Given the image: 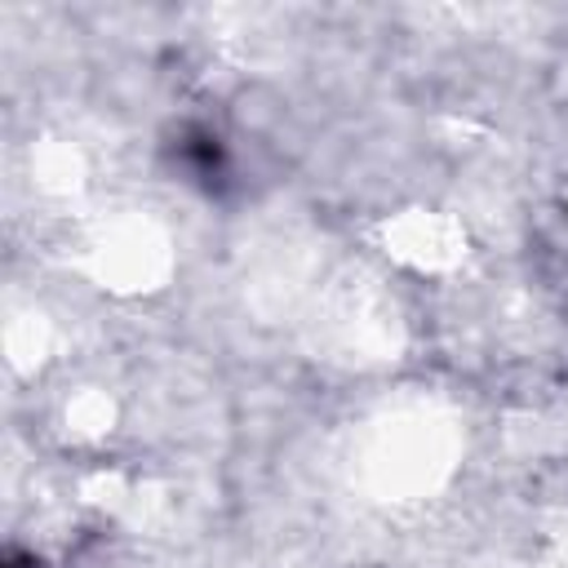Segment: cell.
I'll return each instance as SVG.
<instances>
[{
	"label": "cell",
	"instance_id": "cell-2",
	"mask_svg": "<svg viewBox=\"0 0 568 568\" xmlns=\"http://www.w3.org/2000/svg\"><path fill=\"white\" fill-rule=\"evenodd\" d=\"M4 568H40V564H36L31 555H9V564H4Z\"/></svg>",
	"mask_w": 568,
	"mask_h": 568
},
{
	"label": "cell",
	"instance_id": "cell-1",
	"mask_svg": "<svg viewBox=\"0 0 568 568\" xmlns=\"http://www.w3.org/2000/svg\"><path fill=\"white\" fill-rule=\"evenodd\" d=\"M182 155L191 160V169H195L200 178H217L222 164H226V155H222V146H217L213 133H191V138L182 142Z\"/></svg>",
	"mask_w": 568,
	"mask_h": 568
}]
</instances>
